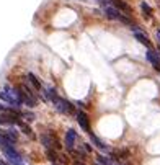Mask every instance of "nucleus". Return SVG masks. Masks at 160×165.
Returning a JSON list of instances; mask_svg holds the SVG:
<instances>
[{"instance_id":"1","label":"nucleus","mask_w":160,"mask_h":165,"mask_svg":"<svg viewBox=\"0 0 160 165\" xmlns=\"http://www.w3.org/2000/svg\"><path fill=\"white\" fill-rule=\"evenodd\" d=\"M0 100L2 101H7V103H10L13 108L20 106V105H23V97H21V92H18L16 88H3L2 92H0Z\"/></svg>"},{"instance_id":"2","label":"nucleus","mask_w":160,"mask_h":165,"mask_svg":"<svg viewBox=\"0 0 160 165\" xmlns=\"http://www.w3.org/2000/svg\"><path fill=\"white\" fill-rule=\"evenodd\" d=\"M53 103H54V108L57 111H61V113H72V111H74V105H72L70 101L61 98V97H57Z\"/></svg>"},{"instance_id":"3","label":"nucleus","mask_w":160,"mask_h":165,"mask_svg":"<svg viewBox=\"0 0 160 165\" xmlns=\"http://www.w3.org/2000/svg\"><path fill=\"white\" fill-rule=\"evenodd\" d=\"M41 144H43L46 149H53V147H56V149H61V144H59V141L54 138L51 132H46V134H41L39 138Z\"/></svg>"},{"instance_id":"4","label":"nucleus","mask_w":160,"mask_h":165,"mask_svg":"<svg viewBox=\"0 0 160 165\" xmlns=\"http://www.w3.org/2000/svg\"><path fill=\"white\" fill-rule=\"evenodd\" d=\"M77 123L80 124V128H82L83 131L90 132V119H88V116H87L85 111H79L77 113Z\"/></svg>"},{"instance_id":"5","label":"nucleus","mask_w":160,"mask_h":165,"mask_svg":"<svg viewBox=\"0 0 160 165\" xmlns=\"http://www.w3.org/2000/svg\"><path fill=\"white\" fill-rule=\"evenodd\" d=\"M147 61L150 62L152 65H154L155 71H160V57H159V52L149 49V51H147Z\"/></svg>"},{"instance_id":"6","label":"nucleus","mask_w":160,"mask_h":165,"mask_svg":"<svg viewBox=\"0 0 160 165\" xmlns=\"http://www.w3.org/2000/svg\"><path fill=\"white\" fill-rule=\"evenodd\" d=\"M131 28H133V31H134V36H136V39H137V41H139V43H141V44H144V46L150 48V41H149V38L145 36V34L142 33L141 30H137V28H136L134 25H133V26H131Z\"/></svg>"},{"instance_id":"7","label":"nucleus","mask_w":160,"mask_h":165,"mask_svg":"<svg viewBox=\"0 0 160 165\" xmlns=\"http://www.w3.org/2000/svg\"><path fill=\"white\" fill-rule=\"evenodd\" d=\"M75 139H77V132H75L74 129H69L67 134H65V146H67L69 150H74Z\"/></svg>"},{"instance_id":"8","label":"nucleus","mask_w":160,"mask_h":165,"mask_svg":"<svg viewBox=\"0 0 160 165\" xmlns=\"http://www.w3.org/2000/svg\"><path fill=\"white\" fill-rule=\"evenodd\" d=\"M0 149H2L5 154L7 152H12V150H15V142H12L10 139L0 136Z\"/></svg>"},{"instance_id":"9","label":"nucleus","mask_w":160,"mask_h":165,"mask_svg":"<svg viewBox=\"0 0 160 165\" xmlns=\"http://www.w3.org/2000/svg\"><path fill=\"white\" fill-rule=\"evenodd\" d=\"M111 3H113V7H116L119 12H124L126 15H131V7L127 5L126 2H123V0H111Z\"/></svg>"},{"instance_id":"10","label":"nucleus","mask_w":160,"mask_h":165,"mask_svg":"<svg viewBox=\"0 0 160 165\" xmlns=\"http://www.w3.org/2000/svg\"><path fill=\"white\" fill-rule=\"evenodd\" d=\"M0 136H3V138L10 139L12 142H16V139H18V134H16V131H13V129H7V131H0Z\"/></svg>"},{"instance_id":"11","label":"nucleus","mask_w":160,"mask_h":165,"mask_svg":"<svg viewBox=\"0 0 160 165\" xmlns=\"http://www.w3.org/2000/svg\"><path fill=\"white\" fill-rule=\"evenodd\" d=\"M90 139H92L93 144H95V147H98L100 150H108V146H106V144H103L95 134H90Z\"/></svg>"},{"instance_id":"12","label":"nucleus","mask_w":160,"mask_h":165,"mask_svg":"<svg viewBox=\"0 0 160 165\" xmlns=\"http://www.w3.org/2000/svg\"><path fill=\"white\" fill-rule=\"evenodd\" d=\"M28 79H30V82L34 85V88H36V90H41V88H43V87H41V83H39V80H38L36 77L33 75V74H28Z\"/></svg>"},{"instance_id":"13","label":"nucleus","mask_w":160,"mask_h":165,"mask_svg":"<svg viewBox=\"0 0 160 165\" xmlns=\"http://www.w3.org/2000/svg\"><path fill=\"white\" fill-rule=\"evenodd\" d=\"M113 155L116 157V159H126V157L129 155V152H127V150H113Z\"/></svg>"},{"instance_id":"14","label":"nucleus","mask_w":160,"mask_h":165,"mask_svg":"<svg viewBox=\"0 0 160 165\" xmlns=\"http://www.w3.org/2000/svg\"><path fill=\"white\" fill-rule=\"evenodd\" d=\"M46 154H47V159H49L51 162H53V164H57V154H56L53 149H47Z\"/></svg>"},{"instance_id":"15","label":"nucleus","mask_w":160,"mask_h":165,"mask_svg":"<svg viewBox=\"0 0 160 165\" xmlns=\"http://www.w3.org/2000/svg\"><path fill=\"white\" fill-rule=\"evenodd\" d=\"M18 126H20V128H21V131L25 132V134H28V136H33V131H31V128H30V126L26 124V123H23V121H21V123H20Z\"/></svg>"},{"instance_id":"16","label":"nucleus","mask_w":160,"mask_h":165,"mask_svg":"<svg viewBox=\"0 0 160 165\" xmlns=\"http://www.w3.org/2000/svg\"><path fill=\"white\" fill-rule=\"evenodd\" d=\"M141 8H142V12H144V15H145V16H150V15H152V8H150V7H149L145 2H142V3H141Z\"/></svg>"},{"instance_id":"17","label":"nucleus","mask_w":160,"mask_h":165,"mask_svg":"<svg viewBox=\"0 0 160 165\" xmlns=\"http://www.w3.org/2000/svg\"><path fill=\"white\" fill-rule=\"evenodd\" d=\"M21 116L26 119V121H34L36 119V116H34V113H31V111H23Z\"/></svg>"},{"instance_id":"18","label":"nucleus","mask_w":160,"mask_h":165,"mask_svg":"<svg viewBox=\"0 0 160 165\" xmlns=\"http://www.w3.org/2000/svg\"><path fill=\"white\" fill-rule=\"evenodd\" d=\"M98 164H101V165H111V160L108 159V157H105V155H98Z\"/></svg>"},{"instance_id":"19","label":"nucleus","mask_w":160,"mask_h":165,"mask_svg":"<svg viewBox=\"0 0 160 165\" xmlns=\"http://www.w3.org/2000/svg\"><path fill=\"white\" fill-rule=\"evenodd\" d=\"M10 108H7L5 105H0V113H8Z\"/></svg>"},{"instance_id":"20","label":"nucleus","mask_w":160,"mask_h":165,"mask_svg":"<svg viewBox=\"0 0 160 165\" xmlns=\"http://www.w3.org/2000/svg\"><path fill=\"white\" fill-rule=\"evenodd\" d=\"M83 147H85V150H87V152H92V147H90L88 144H83Z\"/></svg>"},{"instance_id":"21","label":"nucleus","mask_w":160,"mask_h":165,"mask_svg":"<svg viewBox=\"0 0 160 165\" xmlns=\"http://www.w3.org/2000/svg\"><path fill=\"white\" fill-rule=\"evenodd\" d=\"M75 165H85L83 162H75Z\"/></svg>"},{"instance_id":"22","label":"nucleus","mask_w":160,"mask_h":165,"mask_svg":"<svg viewBox=\"0 0 160 165\" xmlns=\"http://www.w3.org/2000/svg\"><path fill=\"white\" fill-rule=\"evenodd\" d=\"M0 165H7V164H3V162H2V160H0Z\"/></svg>"},{"instance_id":"23","label":"nucleus","mask_w":160,"mask_h":165,"mask_svg":"<svg viewBox=\"0 0 160 165\" xmlns=\"http://www.w3.org/2000/svg\"><path fill=\"white\" fill-rule=\"evenodd\" d=\"M54 165H59V164H54Z\"/></svg>"}]
</instances>
